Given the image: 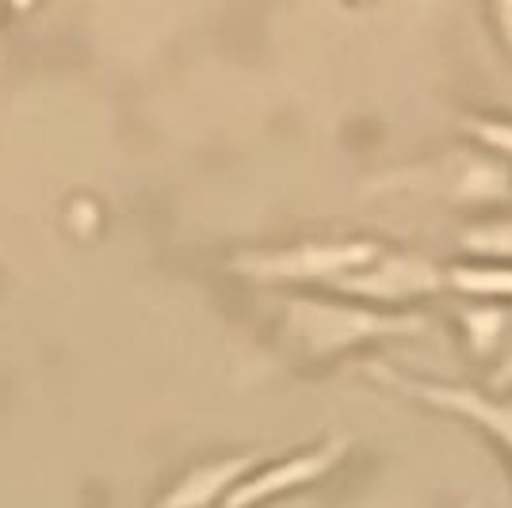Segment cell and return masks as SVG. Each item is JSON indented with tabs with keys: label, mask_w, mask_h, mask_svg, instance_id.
I'll return each instance as SVG.
<instances>
[{
	"label": "cell",
	"mask_w": 512,
	"mask_h": 508,
	"mask_svg": "<svg viewBox=\"0 0 512 508\" xmlns=\"http://www.w3.org/2000/svg\"><path fill=\"white\" fill-rule=\"evenodd\" d=\"M348 447L352 444H348L344 436H333V440L310 447V451H299V455H291V459H283V463H272V466H264V470L253 466V470L226 493L222 508H260V505H268V501H276V497H283V493L314 486V482H321V478L348 455Z\"/></svg>",
	"instance_id": "cell-4"
},
{
	"label": "cell",
	"mask_w": 512,
	"mask_h": 508,
	"mask_svg": "<svg viewBox=\"0 0 512 508\" xmlns=\"http://www.w3.org/2000/svg\"><path fill=\"white\" fill-rule=\"evenodd\" d=\"M505 337H509V348L501 352V367L493 371V382H497V386H509L512 382V318H509V333H505Z\"/></svg>",
	"instance_id": "cell-12"
},
{
	"label": "cell",
	"mask_w": 512,
	"mask_h": 508,
	"mask_svg": "<svg viewBox=\"0 0 512 508\" xmlns=\"http://www.w3.org/2000/svg\"><path fill=\"white\" fill-rule=\"evenodd\" d=\"M448 291L470 298H512V264H455L444 268Z\"/></svg>",
	"instance_id": "cell-7"
},
{
	"label": "cell",
	"mask_w": 512,
	"mask_h": 508,
	"mask_svg": "<svg viewBox=\"0 0 512 508\" xmlns=\"http://www.w3.org/2000/svg\"><path fill=\"white\" fill-rule=\"evenodd\" d=\"M341 291L367 302H398V298H421L448 291V276L440 264H432L428 256L413 253H379L371 264H363L360 272L333 279Z\"/></svg>",
	"instance_id": "cell-5"
},
{
	"label": "cell",
	"mask_w": 512,
	"mask_h": 508,
	"mask_svg": "<svg viewBox=\"0 0 512 508\" xmlns=\"http://www.w3.org/2000/svg\"><path fill=\"white\" fill-rule=\"evenodd\" d=\"M470 256H486V260H512V218L505 222H486L463 233L459 241Z\"/></svg>",
	"instance_id": "cell-9"
},
{
	"label": "cell",
	"mask_w": 512,
	"mask_h": 508,
	"mask_svg": "<svg viewBox=\"0 0 512 508\" xmlns=\"http://www.w3.org/2000/svg\"><path fill=\"white\" fill-rule=\"evenodd\" d=\"M35 4H39V0H8V8H12L16 16H23V12H31Z\"/></svg>",
	"instance_id": "cell-13"
},
{
	"label": "cell",
	"mask_w": 512,
	"mask_h": 508,
	"mask_svg": "<svg viewBox=\"0 0 512 508\" xmlns=\"http://www.w3.org/2000/svg\"><path fill=\"white\" fill-rule=\"evenodd\" d=\"M253 466L256 455H226V459H214V463L192 466L153 508H211L214 501H226V493Z\"/></svg>",
	"instance_id": "cell-6"
},
{
	"label": "cell",
	"mask_w": 512,
	"mask_h": 508,
	"mask_svg": "<svg viewBox=\"0 0 512 508\" xmlns=\"http://www.w3.org/2000/svg\"><path fill=\"white\" fill-rule=\"evenodd\" d=\"M383 253L375 241H302L291 249H260V253L234 256L237 276L260 279V283H333V279L360 272Z\"/></svg>",
	"instance_id": "cell-2"
},
{
	"label": "cell",
	"mask_w": 512,
	"mask_h": 508,
	"mask_svg": "<svg viewBox=\"0 0 512 508\" xmlns=\"http://www.w3.org/2000/svg\"><path fill=\"white\" fill-rule=\"evenodd\" d=\"M367 375L375 382H383L390 390L406 394L413 402L432 405V409H444L459 421L474 424L490 436L497 447H505L512 459V402L505 398H493L486 390H474V386H455V382H432V379H417V375H406V371H394L390 363H371Z\"/></svg>",
	"instance_id": "cell-3"
},
{
	"label": "cell",
	"mask_w": 512,
	"mask_h": 508,
	"mask_svg": "<svg viewBox=\"0 0 512 508\" xmlns=\"http://www.w3.org/2000/svg\"><path fill=\"white\" fill-rule=\"evenodd\" d=\"M509 318L501 306H463L459 310V321H463V333H467V344L474 356H493L497 348H501V340L509 333Z\"/></svg>",
	"instance_id": "cell-8"
},
{
	"label": "cell",
	"mask_w": 512,
	"mask_h": 508,
	"mask_svg": "<svg viewBox=\"0 0 512 508\" xmlns=\"http://www.w3.org/2000/svg\"><path fill=\"white\" fill-rule=\"evenodd\" d=\"M287 340L310 360H329L348 348H360L367 340L390 337H421L428 318L421 314H386V310H367V306H344V302H314V298H295L287 302Z\"/></svg>",
	"instance_id": "cell-1"
},
{
	"label": "cell",
	"mask_w": 512,
	"mask_h": 508,
	"mask_svg": "<svg viewBox=\"0 0 512 508\" xmlns=\"http://www.w3.org/2000/svg\"><path fill=\"white\" fill-rule=\"evenodd\" d=\"M467 130L486 149H497V153H509V157H512V123H509V119H486V115H470Z\"/></svg>",
	"instance_id": "cell-10"
},
{
	"label": "cell",
	"mask_w": 512,
	"mask_h": 508,
	"mask_svg": "<svg viewBox=\"0 0 512 508\" xmlns=\"http://www.w3.org/2000/svg\"><path fill=\"white\" fill-rule=\"evenodd\" d=\"M490 20H493V35L501 39V46L509 50L512 58V0H490Z\"/></svg>",
	"instance_id": "cell-11"
}]
</instances>
